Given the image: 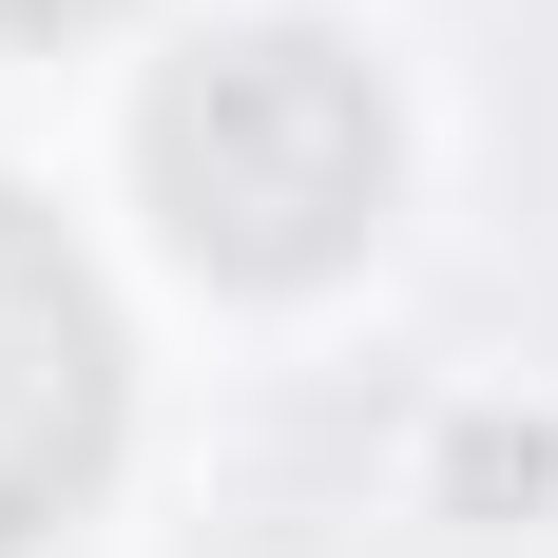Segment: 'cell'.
Segmentation results:
<instances>
[{"instance_id": "2", "label": "cell", "mask_w": 558, "mask_h": 558, "mask_svg": "<svg viewBox=\"0 0 558 558\" xmlns=\"http://www.w3.org/2000/svg\"><path fill=\"white\" fill-rule=\"evenodd\" d=\"M116 462V308L39 193H0V558L58 539Z\"/></svg>"}, {"instance_id": "3", "label": "cell", "mask_w": 558, "mask_h": 558, "mask_svg": "<svg viewBox=\"0 0 558 558\" xmlns=\"http://www.w3.org/2000/svg\"><path fill=\"white\" fill-rule=\"evenodd\" d=\"M0 20H20V39H77V20H116V0H0Z\"/></svg>"}, {"instance_id": "1", "label": "cell", "mask_w": 558, "mask_h": 558, "mask_svg": "<svg viewBox=\"0 0 558 558\" xmlns=\"http://www.w3.org/2000/svg\"><path fill=\"white\" fill-rule=\"evenodd\" d=\"M155 213L193 270L231 289H308L366 251L386 213V97H366V58L308 39V20H231L155 77Z\"/></svg>"}]
</instances>
